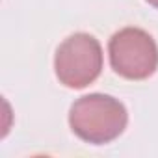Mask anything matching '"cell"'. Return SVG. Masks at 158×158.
Returning <instances> with one entry per match:
<instances>
[{"label": "cell", "instance_id": "3957f363", "mask_svg": "<svg viewBox=\"0 0 158 158\" xmlns=\"http://www.w3.org/2000/svg\"><path fill=\"white\" fill-rule=\"evenodd\" d=\"M110 65L127 80H145L158 67V47L141 28H123L108 43Z\"/></svg>", "mask_w": 158, "mask_h": 158}, {"label": "cell", "instance_id": "277c9868", "mask_svg": "<svg viewBox=\"0 0 158 158\" xmlns=\"http://www.w3.org/2000/svg\"><path fill=\"white\" fill-rule=\"evenodd\" d=\"M147 2H149V4H151V6H154V8H156V10H158V0H147Z\"/></svg>", "mask_w": 158, "mask_h": 158}, {"label": "cell", "instance_id": "6da1fadb", "mask_svg": "<svg viewBox=\"0 0 158 158\" xmlns=\"http://www.w3.org/2000/svg\"><path fill=\"white\" fill-rule=\"evenodd\" d=\"M128 123V114L123 102L110 95L89 93L84 95L71 106L69 125L73 132L95 145L108 143L119 138Z\"/></svg>", "mask_w": 158, "mask_h": 158}, {"label": "cell", "instance_id": "7a4b0ae2", "mask_svg": "<svg viewBox=\"0 0 158 158\" xmlns=\"http://www.w3.org/2000/svg\"><path fill=\"white\" fill-rule=\"evenodd\" d=\"M54 69L58 80L73 89H82L95 82L102 71L101 43L84 32L69 35L56 50Z\"/></svg>", "mask_w": 158, "mask_h": 158}]
</instances>
